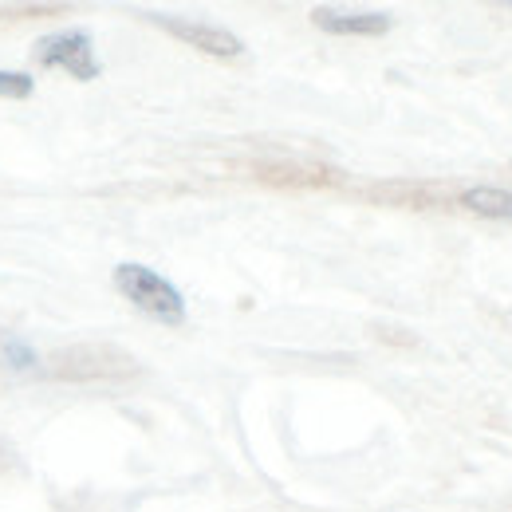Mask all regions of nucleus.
<instances>
[{
    "label": "nucleus",
    "mask_w": 512,
    "mask_h": 512,
    "mask_svg": "<svg viewBox=\"0 0 512 512\" xmlns=\"http://www.w3.org/2000/svg\"><path fill=\"white\" fill-rule=\"evenodd\" d=\"M111 280H115L119 296L127 304H134L142 316H150L154 323H166V327L186 323V296L162 272L127 260V264H115V276Z\"/></svg>",
    "instance_id": "f257e3e1"
},
{
    "label": "nucleus",
    "mask_w": 512,
    "mask_h": 512,
    "mask_svg": "<svg viewBox=\"0 0 512 512\" xmlns=\"http://www.w3.org/2000/svg\"><path fill=\"white\" fill-rule=\"evenodd\" d=\"M36 64L48 71H64L75 83H95L103 75V64L95 56V40L87 28H64V32H48L32 44Z\"/></svg>",
    "instance_id": "f03ea898"
},
{
    "label": "nucleus",
    "mask_w": 512,
    "mask_h": 512,
    "mask_svg": "<svg viewBox=\"0 0 512 512\" xmlns=\"http://www.w3.org/2000/svg\"><path fill=\"white\" fill-rule=\"evenodd\" d=\"M146 20H150L154 28H162V32H170L174 40L190 44L193 52H201V56L233 60V56H241V52H245V44H241V36H237V32H229V28H221V24H209V20L162 16V12H146Z\"/></svg>",
    "instance_id": "7ed1b4c3"
},
{
    "label": "nucleus",
    "mask_w": 512,
    "mask_h": 512,
    "mask_svg": "<svg viewBox=\"0 0 512 512\" xmlns=\"http://www.w3.org/2000/svg\"><path fill=\"white\" fill-rule=\"evenodd\" d=\"M312 24L331 36H386L394 20L386 12H351V8H312Z\"/></svg>",
    "instance_id": "20e7f679"
},
{
    "label": "nucleus",
    "mask_w": 512,
    "mask_h": 512,
    "mask_svg": "<svg viewBox=\"0 0 512 512\" xmlns=\"http://www.w3.org/2000/svg\"><path fill=\"white\" fill-rule=\"evenodd\" d=\"M453 205H457V209H465V213H477V217L512 221V190L509 186H489V182L465 186V190L453 193Z\"/></svg>",
    "instance_id": "39448f33"
},
{
    "label": "nucleus",
    "mask_w": 512,
    "mask_h": 512,
    "mask_svg": "<svg viewBox=\"0 0 512 512\" xmlns=\"http://www.w3.org/2000/svg\"><path fill=\"white\" fill-rule=\"evenodd\" d=\"M0 367L8 371H36L40 367V351L20 339V335H0Z\"/></svg>",
    "instance_id": "423d86ee"
},
{
    "label": "nucleus",
    "mask_w": 512,
    "mask_h": 512,
    "mask_svg": "<svg viewBox=\"0 0 512 512\" xmlns=\"http://www.w3.org/2000/svg\"><path fill=\"white\" fill-rule=\"evenodd\" d=\"M36 91V79L28 71H0V99H28Z\"/></svg>",
    "instance_id": "0eeeda50"
},
{
    "label": "nucleus",
    "mask_w": 512,
    "mask_h": 512,
    "mask_svg": "<svg viewBox=\"0 0 512 512\" xmlns=\"http://www.w3.org/2000/svg\"><path fill=\"white\" fill-rule=\"evenodd\" d=\"M67 4H0V20H16V16H60Z\"/></svg>",
    "instance_id": "6e6552de"
}]
</instances>
